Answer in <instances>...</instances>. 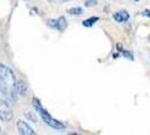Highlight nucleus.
<instances>
[{"label": "nucleus", "instance_id": "1", "mask_svg": "<svg viewBox=\"0 0 150 135\" xmlns=\"http://www.w3.org/2000/svg\"><path fill=\"white\" fill-rule=\"evenodd\" d=\"M16 77L14 72L3 64H0V91L15 99Z\"/></svg>", "mask_w": 150, "mask_h": 135}, {"label": "nucleus", "instance_id": "2", "mask_svg": "<svg viewBox=\"0 0 150 135\" xmlns=\"http://www.w3.org/2000/svg\"><path fill=\"white\" fill-rule=\"evenodd\" d=\"M33 107L35 108L36 113H38V115L42 117L43 122H44L45 124H47L50 127L54 128V129H57V131H59V129H65L66 126H65L62 122H59L57 119L52 117L50 115V113L45 109V108H43L41 101L38 100L37 98H34L33 99Z\"/></svg>", "mask_w": 150, "mask_h": 135}, {"label": "nucleus", "instance_id": "3", "mask_svg": "<svg viewBox=\"0 0 150 135\" xmlns=\"http://www.w3.org/2000/svg\"><path fill=\"white\" fill-rule=\"evenodd\" d=\"M12 110L7 101L0 99V119L3 122H9L12 119Z\"/></svg>", "mask_w": 150, "mask_h": 135}, {"label": "nucleus", "instance_id": "4", "mask_svg": "<svg viewBox=\"0 0 150 135\" xmlns=\"http://www.w3.org/2000/svg\"><path fill=\"white\" fill-rule=\"evenodd\" d=\"M16 127L18 133L21 135H34L35 134V131H34L32 127L29 126L26 122L24 120H18L16 123Z\"/></svg>", "mask_w": 150, "mask_h": 135}, {"label": "nucleus", "instance_id": "5", "mask_svg": "<svg viewBox=\"0 0 150 135\" xmlns=\"http://www.w3.org/2000/svg\"><path fill=\"white\" fill-rule=\"evenodd\" d=\"M113 19L117 22V23H123V22H128L129 18H130V15L128 11L125 10H120V11H117L114 13L113 15Z\"/></svg>", "mask_w": 150, "mask_h": 135}, {"label": "nucleus", "instance_id": "6", "mask_svg": "<svg viewBox=\"0 0 150 135\" xmlns=\"http://www.w3.org/2000/svg\"><path fill=\"white\" fill-rule=\"evenodd\" d=\"M15 88H16V93H19L21 97L26 96V93H27V86H26V84L23 80L16 81V87Z\"/></svg>", "mask_w": 150, "mask_h": 135}, {"label": "nucleus", "instance_id": "7", "mask_svg": "<svg viewBox=\"0 0 150 135\" xmlns=\"http://www.w3.org/2000/svg\"><path fill=\"white\" fill-rule=\"evenodd\" d=\"M57 24H56V29L59 31V32H63L65 31L67 27V22L65 19V17H59L58 19H56Z\"/></svg>", "mask_w": 150, "mask_h": 135}, {"label": "nucleus", "instance_id": "8", "mask_svg": "<svg viewBox=\"0 0 150 135\" xmlns=\"http://www.w3.org/2000/svg\"><path fill=\"white\" fill-rule=\"evenodd\" d=\"M99 17H90V18H87V19H85V20H83L82 22V25L84 26V27H92V26L94 25L95 23H98L99 22Z\"/></svg>", "mask_w": 150, "mask_h": 135}, {"label": "nucleus", "instance_id": "9", "mask_svg": "<svg viewBox=\"0 0 150 135\" xmlns=\"http://www.w3.org/2000/svg\"><path fill=\"white\" fill-rule=\"evenodd\" d=\"M67 13L69 15H72V16H80V15L83 14V8H81V7H73V8L68 9Z\"/></svg>", "mask_w": 150, "mask_h": 135}, {"label": "nucleus", "instance_id": "10", "mask_svg": "<svg viewBox=\"0 0 150 135\" xmlns=\"http://www.w3.org/2000/svg\"><path fill=\"white\" fill-rule=\"evenodd\" d=\"M121 53H122V55L125 56V59L131 60V61H133V60H134L133 54H132L131 52H129V51H127V50H122V51H121Z\"/></svg>", "mask_w": 150, "mask_h": 135}, {"label": "nucleus", "instance_id": "11", "mask_svg": "<svg viewBox=\"0 0 150 135\" xmlns=\"http://www.w3.org/2000/svg\"><path fill=\"white\" fill-rule=\"evenodd\" d=\"M25 116H26L27 118H28L29 120H32V122H34V123H36V122H37V118L34 116L33 113H32V111H26V113H25Z\"/></svg>", "mask_w": 150, "mask_h": 135}, {"label": "nucleus", "instance_id": "12", "mask_svg": "<svg viewBox=\"0 0 150 135\" xmlns=\"http://www.w3.org/2000/svg\"><path fill=\"white\" fill-rule=\"evenodd\" d=\"M98 5V0H85V6L86 7H94Z\"/></svg>", "mask_w": 150, "mask_h": 135}, {"label": "nucleus", "instance_id": "13", "mask_svg": "<svg viewBox=\"0 0 150 135\" xmlns=\"http://www.w3.org/2000/svg\"><path fill=\"white\" fill-rule=\"evenodd\" d=\"M142 16H146V17H150V10L149 9H146V10H143L141 13Z\"/></svg>", "mask_w": 150, "mask_h": 135}, {"label": "nucleus", "instance_id": "14", "mask_svg": "<svg viewBox=\"0 0 150 135\" xmlns=\"http://www.w3.org/2000/svg\"><path fill=\"white\" fill-rule=\"evenodd\" d=\"M117 49H118V51H119V52H121V51H122V45H121L120 43H118V44H117Z\"/></svg>", "mask_w": 150, "mask_h": 135}, {"label": "nucleus", "instance_id": "15", "mask_svg": "<svg viewBox=\"0 0 150 135\" xmlns=\"http://www.w3.org/2000/svg\"><path fill=\"white\" fill-rule=\"evenodd\" d=\"M62 1H64V2H67V1H69V0H62Z\"/></svg>", "mask_w": 150, "mask_h": 135}, {"label": "nucleus", "instance_id": "16", "mask_svg": "<svg viewBox=\"0 0 150 135\" xmlns=\"http://www.w3.org/2000/svg\"><path fill=\"white\" fill-rule=\"evenodd\" d=\"M134 1H137V2H138V1H140V0H134Z\"/></svg>", "mask_w": 150, "mask_h": 135}, {"label": "nucleus", "instance_id": "17", "mask_svg": "<svg viewBox=\"0 0 150 135\" xmlns=\"http://www.w3.org/2000/svg\"><path fill=\"white\" fill-rule=\"evenodd\" d=\"M26 1H30V0H26Z\"/></svg>", "mask_w": 150, "mask_h": 135}]
</instances>
